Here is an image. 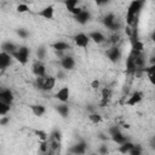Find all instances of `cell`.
<instances>
[{
  "label": "cell",
  "mask_w": 155,
  "mask_h": 155,
  "mask_svg": "<svg viewBox=\"0 0 155 155\" xmlns=\"http://www.w3.org/2000/svg\"><path fill=\"white\" fill-rule=\"evenodd\" d=\"M56 81L57 80L53 76H47V75H45V76H36V86L40 90L45 91V92H48V91L53 90V87L56 86Z\"/></svg>",
  "instance_id": "cell-3"
},
{
  "label": "cell",
  "mask_w": 155,
  "mask_h": 155,
  "mask_svg": "<svg viewBox=\"0 0 155 155\" xmlns=\"http://www.w3.org/2000/svg\"><path fill=\"white\" fill-rule=\"evenodd\" d=\"M54 97H56L61 103H67V102L69 101V97H70V90H69V87H68V86L61 87V88L56 92Z\"/></svg>",
  "instance_id": "cell-7"
},
{
  "label": "cell",
  "mask_w": 155,
  "mask_h": 155,
  "mask_svg": "<svg viewBox=\"0 0 155 155\" xmlns=\"http://www.w3.org/2000/svg\"><path fill=\"white\" fill-rule=\"evenodd\" d=\"M143 1L142 0H132L126 10V24L127 27H132L136 24L137 17L142 10Z\"/></svg>",
  "instance_id": "cell-1"
},
{
  "label": "cell",
  "mask_w": 155,
  "mask_h": 155,
  "mask_svg": "<svg viewBox=\"0 0 155 155\" xmlns=\"http://www.w3.org/2000/svg\"><path fill=\"white\" fill-rule=\"evenodd\" d=\"M57 111L61 114V116L65 117L69 114V108H68V105H65L64 103H62V105H58L57 107Z\"/></svg>",
  "instance_id": "cell-26"
},
{
  "label": "cell",
  "mask_w": 155,
  "mask_h": 155,
  "mask_svg": "<svg viewBox=\"0 0 155 155\" xmlns=\"http://www.w3.org/2000/svg\"><path fill=\"white\" fill-rule=\"evenodd\" d=\"M35 134L38 136V138L40 140H47L48 139V134L42 130H35Z\"/></svg>",
  "instance_id": "cell-29"
},
{
  "label": "cell",
  "mask_w": 155,
  "mask_h": 155,
  "mask_svg": "<svg viewBox=\"0 0 155 155\" xmlns=\"http://www.w3.org/2000/svg\"><path fill=\"white\" fill-rule=\"evenodd\" d=\"M140 153H142V150L138 149V148H136V145H134V147L131 149V151H130L131 155H137V154H140Z\"/></svg>",
  "instance_id": "cell-31"
},
{
  "label": "cell",
  "mask_w": 155,
  "mask_h": 155,
  "mask_svg": "<svg viewBox=\"0 0 155 155\" xmlns=\"http://www.w3.org/2000/svg\"><path fill=\"white\" fill-rule=\"evenodd\" d=\"M103 24H104L107 28L111 29V30H116V28L119 27L117 21H116V17H115L114 13H108V15H105L104 18H103Z\"/></svg>",
  "instance_id": "cell-6"
},
{
  "label": "cell",
  "mask_w": 155,
  "mask_h": 155,
  "mask_svg": "<svg viewBox=\"0 0 155 155\" xmlns=\"http://www.w3.org/2000/svg\"><path fill=\"white\" fill-rule=\"evenodd\" d=\"M17 47H18V46H16L15 44L8 42V41L2 44V51H6V52H8V53H12Z\"/></svg>",
  "instance_id": "cell-24"
},
{
  "label": "cell",
  "mask_w": 155,
  "mask_h": 155,
  "mask_svg": "<svg viewBox=\"0 0 155 155\" xmlns=\"http://www.w3.org/2000/svg\"><path fill=\"white\" fill-rule=\"evenodd\" d=\"M51 47H52L56 52H64V51H67V50L70 48L69 44L65 42V41H56L54 44L51 45Z\"/></svg>",
  "instance_id": "cell-16"
},
{
  "label": "cell",
  "mask_w": 155,
  "mask_h": 155,
  "mask_svg": "<svg viewBox=\"0 0 155 155\" xmlns=\"http://www.w3.org/2000/svg\"><path fill=\"white\" fill-rule=\"evenodd\" d=\"M97 2V5H105L107 2H109L110 0H94Z\"/></svg>",
  "instance_id": "cell-32"
},
{
  "label": "cell",
  "mask_w": 155,
  "mask_h": 155,
  "mask_svg": "<svg viewBox=\"0 0 155 155\" xmlns=\"http://www.w3.org/2000/svg\"><path fill=\"white\" fill-rule=\"evenodd\" d=\"M151 63H154V64H155V57H154V59H151Z\"/></svg>",
  "instance_id": "cell-35"
},
{
  "label": "cell",
  "mask_w": 155,
  "mask_h": 155,
  "mask_svg": "<svg viewBox=\"0 0 155 155\" xmlns=\"http://www.w3.org/2000/svg\"><path fill=\"white\" fill-rule=\"evenodd\" d=\"M12 54L6 52V51H2L0 53V68L1 70H5L10 64H11V59H12Z\"/></svg>",
  "instance_id": "cell-11"
},
{
  "label": "cell",
  "mask_w": 155,
  "mask_h": 155,
  "mask_svg": "<svg viewBox=\"0 0 155 155\" xmlns=\"http://www.w3.org/2000/svg\"><path fill=\"white\" fill-rule=\"evenodd\" d=\"M101 96H102V101H103V103H107V102L110 99V97H111V90L108 88V87L102 88V91H101Z\"/></svg>",
  "instance_id": "cell-20"
},
{
  "label": "cell",
  "mask_w": 155,
  "mask_h": 155,
  "mask_svg": "<svg viewBox=\"0 0 155 155\" xmlns=\"http://www.w3.org/2000/svg\"><path fill=\"white\" fill-rule=\"evenodd\" d=\"M144 50V44L139 40H136L133 44H132V52L134 53H142Z\"/></svg>",
  "instance_id": "cell-19"
},
{
  "label": "cell",
  "mask_w": 155,
  "mask_h": 155,
  "mask_svg": "<svg viewBox=\"0 0 155 155\" xmlns=\"http://www.w3.org/2000/svg\"><path fill=\"white\" fill-rule=\"evenodd\" d=\"M79 1L80 0H64V5H65V8L68 10V12H70L73 8L78 7Z\"/></svg>",
  "instance_id": "cell-21"
},
{
  "label": "cell",
  "mask_w": 155,
  "mask_h": 155,
  "mask_svg": "<svg viewBox=\"0 0 155 155\" xmlns=\"http://www.w3.org/2000/svg\"><path fill=\"white\" fill-rule=\"evenodd\" d=\"M111 138H113V140L114 142H116L117 144H122V143H125L126 142V138L120 133V132H114L113 134H111Z\"/></svg>",
  "instance_id": "cell-22"
},
{
  "label": "cell",
  "mask_w": 155,
  "mask_h": 155,
  "mask_svg": "<svg viewBox=\"0 0 155 155\" xmlns=\"http://www.w3.org/2000/svg\"><path fill=\"white\" fill-rule=\"evenodd\" d=\"M16 10H17L18 13H25V12L29 11V5L28 4H24V2H21V4L17 5Z\"/></svg>",
  "instance_id": "cell-28"
},
{
  "label": "cell",
  "mask_w": 155,
  "mask_h": 155,
  "mask_svg": "<svg viewBox=\"0 0 155 155\" xmlns=\"http://www.w3.org/2000/svg\"><path fill=\"white\" fill-rule=\"evenodd\" d=\"M88 120H90L92 124L97 125V124H99V122L102 121V115H101V114H97V113H92V114L88 115Z\"/></svg>",
  "instance_id": "cell-27"
},
{
  "label": "cell",
  "mask_w": 155,
  "mask_h": 155,
  "mask_svg": "<svg viewBox=\"0 0 155 155\" xmlns=\"http://www.w3.org/2000/svg\"><path fill=\"white\" fill-rule=\"evenodd\" d=\"M31 71L35 76H45L46 75V67L41 61H35L31 65Z\"/></svg>",
  "instance_id": "cell-9"
},
{
  "label": "cell",
  "mask_w": 155,
  "mask_h": 155,
  "mask_svg": "<svg viewBox=\"0 0 155 155\" xmlns=\"http://www.w3.org/2000/svg\"><path fill=\"white\" fill-rule=\"evenodd\" d=\"M134 147V144H132V143H130V142H125V143H122V144H120V151L121 153H128L130 154V151H131V149Z\"/></svg>",
  "instance_id": "cell-25"
},
{
  "label": "cell",
  "mask_w": 155,
  "mask_h": 155,
  "mask_svg": "<svg viewBox=\"0 0 155 155\" xmlns=\"http://www.w3.org/2000/svg\"><path fill=\"white\" fill-rule=\"evenodd\" d=\"M74 17H75V19H76L78 23H80V24H86V23L91 19V13H90L87 10H84V8H82V11H81L79 15L74 16Z\"/></svg>",
  "instance_id": "cell-15"
},
{
  "label": "cell",
  "mask_w": 155,
  "mask_h": 155,
  "mask_svg": "<svg viewBox=\"0 0 155 155\" xmlns=\"http://www.w3.org/2000/svg\"><path fill=\"white\" fill-rule=\"evenodd\" d=\"M30 110L38 117H41L46 113V108L42 104H33V105H30Z\"/></svg>",
  "instance_id": "cell-17"
},
{
  "label": "cell",
  "mask_w": 155,
  "mask_h": 155,
  "mask_svg": "<svg viewBox=\"0 0 155 155\" xmlns=\"http://www.w3.org/2000/svg\"><path fill=\"white\" fill-rule=\"evenodd\" d=\"M150 39H151V41L155 44V29H154V30H153V33L150 34Z\"/></svg>",
  "instance_id": "cell-33"
},
{
  "label": "cell",
  "mask_w": 155,
  "mask_h": 155,
  "mask_svg": "<svg viewBox=\"0 0 155 155\" xmlns=\"http://www.w3.org/2000/svg\"><path fill=\"white\" fill-rule=\"evenodd\" d=\"M13 93L10 88H4L0 91V102H4V103H8V104H12L13 102Z\"/></svg>",
  "instance_id": "cell-13"
},
{
  "label": "cell",
  "mask_w": 155,
  "mask_h": 155,
  "mask_svg": "<svg viewBox=\"0 0 155 155\" xmlns=\"http://www.w3.org/2000/svg\"><path fill=\"white\" fill-rule=\"evenodd\" d=\"M38 16L41 17V18H44V19L51 21L54 17V7L52 5H47V6H45L44 8H41L38 12Z\"/></svg>",
  "instance_id": "cell-5"
},
{
  "label": "cell",
  "mask_w": 155,
  "mask_h": 155,
  "mask_svg": "<svg viewBox=\"0 0 155 155\" xmlns=\"http://www.w3.org/2000/svg\"><path fill=\"white\" fill-rule=\"evenodd\" d=\"M107 56L108 58L111 61V62H116L119 61V58L121 57V52H120V48L117 46H113L111 48H109L107 51Z\"/></svg>",
  "instance_id": "cell-14"
},
{
  "label": "cell",
  "mask_w": 155,
  "mask_h": 155,
  "mask_svg": "<svg viewBox=\"0 0 155 155\" xmlns=\"http://www.w3.org/2000/svg\"><path fill=\"white\" fill-rule=\"evenodd\" d=\"M73 40L75 42V45L78 47H81V48H86L91 41L88 34H85V33H78L73 36Z\"/></svg>",
  "instance_id": "cell-4"
},
{
  "label": "cell",
  "mask_w": 155,
  "mask_h": 155,
  "mask_svg": "<svg viewBox=\"0 0 155 155\" xmlns=\"http://www.w3.org/2000/svg\"><path fill=\"white\" fill-rule=\"evenodd\" d=\"M10 108H11V104L0 102V116H6L7 113L10 111Z\"/></svg>",
  "instance_id": "cell-23"
},
{
  "label": "cell",
  "mask_w": 155,
  "mask_h": 155,
  "mask_svg": "<svg viewBox=\"0 0 155 155\" xmlns=\"http://www.w3.org/2000/svg\"><path fill=\"white\" fill-rule=\"evenodd\" d=\"M12 57L22 65H25L29 61V56H30V50L27 46H18L12 53Z\"/></svg>",
  "instance_id": "cell-2"
},
{
  "label": "cell",
  "mask_w": 155,
  "mask_h": 155,
  "mask_svg": "<svg viewBox=\"0 0 155 155\" xmlns=\"http://www.w3.org/2000/svg\"><path fill=\"white\" fill-rule=\"evenodd\" d=\"M21 2H24V4H28L29 5V4L33 2V0H21Z\"/></svg>",
  "instance_id": "cell-34"
},
{
  "label": "cell",
  "mask_w": 155,
  "mask_h": 155,
  "mask_svg": "<svg viewBox=\"0 0 155 155\" xmlns=\"http://www.w3.org/2000/svg\"><path fill=\"white\" fill-rule=\"evenodd\" d=\"M143 99V92L140 91H134L127 99H126V105H130V107H134L137 104H139Z\"/></svg>",
  "instance_id": "cell-8"
},
{
  "label": "cell",
  "mask_w": 155,
  "mask_h": 155,
  "mask_svg": "<svg viewBox=\"0 0 155 155\" xmlns=\"http://www.w3.org/2000/svg\"><path fill=\"white\" fill-rule=\"evenodd\" d=\"M99 86H101V81L97 80V79H94V80L91 82V88H92V90H98Z\"/></svg>",
  "instance_id": "cell-30"
},
{
  "label": "cell",
  "mask_w": 155,
  "mask_h": 155,
  "mask_svg": "<svg viewBox=\"0 0 155 155\" xmlns=\"http://www.w3.org/2000/svg\"><path fill=\"white\" fill-rule=\"evenodd\" d=\"M61 67L64 70H73L75 68V59L71 56H64L61 59Z\"/></svg>",
  "instance_id": "cell-10"
},
{
  "label": "cell",
  "mask_w": 155,
  "mask_h": 155,
  "mask_svg": "<svg viewBox=\"0 0 155 155\" xmlns=\"http://www.w3.org/2000/svg\"><path fill=\"white\" fill-rule=\"evenodd\" d=\"M145 73H147V78L150 81V84L155 86V64L151 63V65L145 69Z\"/></svg>",
  "instance_id": "cell-18"
},
{
  "label": "cell",
  "mask_w": 155,
  "mask_h": 155,
  "mask_svg": "<svg viewBox=\"0 0 155 155\" xmlns=\"http://www.w3.org/2000/svg\"><path fill=\"white\" fill-rule=\"evenodd\" d=\"M88 36H90V39H91V41H93L94 44H103L107 39H105V36H104V34L102 33V31H99V30H93V31H90L88 33Z\"/></svg>",
  "instance_id": "cell-12"
}]
</instances>
